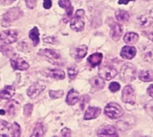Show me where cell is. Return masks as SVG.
<instances>
[{
	"label": "cell",
	"instance_id": "cell-37",
	"mask_svg": "<svg viewBox=\"0 0 153 137\" xmlns=\"http://www.w3.org/2000/svg\"><path fill=\"white\" fill-rule=\"evenodd\" d=\"M25 2H26V5L30 9H33L37 4V0H25Z\"/></svg>",
	"mask_w": 153,
	"mask_h": 137
},
{
	"label": "cell",
	"instance_id": "cell-31",
	"mask_svg": "<svg viewBox=\"0 0 153 137\" xmlns=\"http://www.w3.org/2000/svg\"><path fill=\"white\" fill-rule=\"evenodd\" d=\"M78 75V69L75 66H70L68 68V76L71 80L74 79Z\"/></svg>",
	"mask_w": 153,
	"mask_h": 137
},
{
	"label": "cell",
	"instance_id": "cell-17",
	"mask_svg": "<svg viewBox=\"0 0 153 137\" xmlns=\"http://www.w3.org/2000/svg\"><path fill=\"white\" fill-rule=\"evenodd\" d=\"M15 92V88L13 86H4V89L0 91V99L3 100H7L10 99Z\"/></svg>",
	"mask_w": 153,
	"mask_h": 137
},
{
	"label": "cell",
	"instance_id": "cell-33",
	"mask_svg": "<svg viewBox=\"0 0 153 137\" xmlns=\"http://www.w3.org/2000/svg\"><path fill=\"white\" fill-rule=\"evenodd\" d=\"M32 109H33V106L31 104H26L24 107H23V113L26 117H30L31 115V112H32Z\"/></svg>",
	"mask_w": 153,
	"mask_h": 137
},
{
	"label": "cell",
	"instance_id": "cell-35",
	"mask_svg": "<svg viewBox=\"0 0 153 137\" xmlns=\"http://www.w3.org/2000/svg\"><path fill=\"white\" fill-rule=\"evenodd\" d=\"M120 89V85L117 83V82H112L110 85H109V90L113 93H116L117 92L118 90Z\"/></svg>",
	"mask_w": 153,
	"mask_h": 137
},
{
	"label": "cell",
	"instance_id": "cell-1",
	"mask_svg": "<svg viewBox=\"0 0 153 137\" xmlns=\"http://www.w3.org/2000/svg\"><path fill=\"white\" fill-rule=\"evenodd\" d=\"M0 136L4 137L21 136V127L17 123L10 124L7 121L0 120Z\"/></svg>",
	"mask_w": 153,
	"mask_h": 137
},
{
	"label": "cell",
	"instance_id": "cell-21",
	"mask_svg": "<svg viewBox=\"0 0 153 137\" xmlns=\"http://www.w3.org/2000/svg\"><path fill=\"white\" fill-rule=\"evenodd\" d=\"M78 100H79V93L74 89L70 90L66 96V103L69 105H74L78 102Z\"/></svg>",
	"mask_w": 153,
	"mask_h": 137
},
{
	"label": "cell",
	"instance_id": "cell-41",
	"mask_svg": "<svg viewBox=\"0 0 153 137\" xmlns=\"http://www.w3.org/2000/svg\"><path fill=\"white\" fill-rule=\"evenodd\" d=\"M15 0H0V3L1 4H5V5H7V4H11L13 2H14Z\"/></svg>",
	"mask_w": 153,
	"mask_h": 137
},
{
	"label": "cell",
	"instance_id": "cell-15",
	"mask_svg": "<svg viewBox=\"0 0 153 137\" xmlns=\"http://www.w3.org/2000/svg\"><path fill=\"white\" fill-rule=\"evenodd\" d=\"M100 112H101V110L98 107H89L85 111L84 119L90 120V119H96L100 116Z\"/></svg>",
	"mask_w": 153,
	"mask_h": 137
},
{
	"label": "cell",
	"instance_id": "cell-28",
	"mask_svg": "<svg viewBox=\"0 0 153 137\" xmlns=\"http://www.w3.org/2000/svg\"><path fill=\"white\" fill-rule=\"evenodd\" d=\"M45 126L42 123H38L33 130L31 136H43L45 135Z\"/></svg>",
	"mask_w": 153,
	"mask_h": 137
},
{
	"label": "cell",
	"instance_id": "cell-23",
	"mask_svg": "<svg viewBox=\"0 0 153 137\" xmlns=\"http://www.w3.org/2000/svg\"><path fill=\"white\" fill-rule=\"evenodd\" d=\"M116 19L117 20L118 22L121 23H126L129 21L130 19V14L124 10H118L116 12Z\"/></svg>",
	"mask_w": 153,
	"mask_h": 137
},
{
	"label": "cell",
	"instance_id": "cell-3",
	"mask_svg": "<svg viewBox=\"0 0 153 137\" xmlns=\"http://www.w3.org/2000/svg\"><path fill=\"white\" fill-rule=\"evenodd\" d=\"M104 112H105L106 116H108L111 119H119L124 114V111H123L122 107L119 104L116 103H108L106 106Z\"/></svg>",
	"mask_w": 153,
	"mask_h": 137
},
{
	"label": "cell",
	"instance_id": "cell-22",
	"mask_svg": "<svg viewBox=\"0 0 153 137\" xmlns=\"http://www.w3.org/2000/svg\"><path fill=\"white\" fill-rule=\"evenodd\" d=\"M58 4H59V6H61L62 8H64L65 10L67 17H71L72 16L74 8H73V5H72L70 0H59Z\"/></svg>",
	"mask_w": 153,
	"mask_h": 137
},
{
	"label": "cell",
	"instance_id": "cell-18",
	"mask_svg": "<svg viewBox=\"0 0 153 137\" xmlns=\"http://www.w3.org/2000/svg\"><path fill=\"white\" fill-rule=\"evenodd\" d=\"M102 58H103L102 53H93V54H91V55L89 56V58H88V62H89V64H90L91 67H96V66H99V65L101 63Z\"/></svg>",
	"mask_w": 153,
	"mask_h": 137
},
{
	"label": "cell",
	"instance_id": "cell-13",
	"mask_svg": "<svg viewBox=\"0 0 153 137\" xmlns=\"http://www.w3.org/2000/svg\"><path fill=\"white\" fill-rule=\"evenodd\" d=\"M110 27H111V37H112V38L114 40H118L120 38V37L122 36V33H123L122 26L119 23H117L111 20Z\"/></svg>",
	"mask_w": 153,
	"mask_h": 137
},
{
	"label": "cell",
	"instance_id": "cell-44",
	"mask_svg": "<svg viewBox=\"0 0 153 137\" xmlns=\"http://www.w3.org/2000/svg\"><path fill=\"white\" fill-rule=\"evenodd\" d=\"M148 37H149V39H150V40L153 41V31L150 32V33L148 34Z\"/></svg>",
	"mask_w": 153,
	"mask_h": 137
},
{
	"label": "cell",
	"instance_id": "cell-7",
	"mask_svg": "<svg viewBox=\"0 0 153 137\" xmlns=\"http://www.w3.org/2000/svg\"><path fill=\"white\" fill-rule=\"evenodd\" d=\"M39 53L40 55L46 57L48 59V61L50 62L52 64H56V65H60L61 64V57L54 50H51V49H44V50L39 51Z\"/></svg>",
	"mask_w": 153,
	"mask_h": 137
},
{
	"label": "cell",
	"instance_id": "cell-45",
	"mask_svg": "<svg viewBox=\"0 0 153 137\" xmlns=\"http://www.w3.org/2000/svg\"><path fill=\"white\" fill-rule=\"evenodd\" d=\"M0 114H1V115H4V114H5V111H3V110H0Z\"/></svg>",
	"mask_w": 153,
	"mask_h": 137
},
{
	"label": "cell",
	"instance_id": "cell-2",
	"mask_svg": "<svg viewBox=\"0 0 153 137\" xmlns=\"http://www.w3.org/2000/svg\"><path fill=\"white\" fill-rule=\"evenodd\" d=\"M120 78L124 82H132L136 76V69L131 63H126L120 70Z\"/></svg>",
	"mask_w": 153,
	"mask_h": 137
},
{
	"label": "cell",
	"instance_id": "cell-12",
	"mask_svg": "<svg viewBox=\"0 0 153 137\" xmlns=\"http://www.w3.org/2000/svg\"><path fill=\"white\" fill-rule=\"evenodd\" d=\"M45 87H46V86L41 82H37V83L33 84L27 90L28 96H30V98H35L36 96L40 95L45 90Z\"/></svg>",
	"mask_w": 153,
	"mask_h": 137
},
{
	"label": "cell",
	"instance_id": "cell-32",
	"mask_svg": "<svg viewBox=\"0 0 153 137\" xmlns=\"http://www.w3.org/2000/svg\"><path fill=\"white\" fill-rule=\"evenodd\" d=\"M64 95V91L62 90H58V91H49V96L52 99H57L62 97Z\"/></svg>",
	"mask_w": 153,
	"mask_h": 137
},
{
	"label": "cell",
	"instance_id": "cell-6",
	"mask_svg": "<svg viewBox=\"0 0 153 137\" xmlns=\"http://www.w3.org/2000/svg\"><path fill=\"white\" fill-rule=\"evenodd\" d=\"M99 75L105 80H110L117 75V70L112 65H104L100 68Z\"/></svg>",
	"mask_w": 153,
	"mask_h": 137
},
{
	"label": "cell",
	"instance_id": "cell-16",
	"mask_svg": "<svg viewBox=\"0 0 153 137\" xmlns=\"http://www.w3.org/2000/svg\"><path fill=\"white\" fill-rule=\"evenodd\" d=\"M98 136H117L118 134L116 130V128L113 126H106L100 129L98 132Z\"/></svg>",
	"mask_w": 153,
	"mask_h": 137
},
{
	"label": "cell",
	"instance_id": "cell-43",
	"mask_svg": "<svg viewBox=\"0 0 153 137\" xmlns=\"http://www.w3.org/2000/svg\"><path fill=\"white\" fill-rule=\"evenodd\" d=\"M130 1H135V0H119L118 4H127Z\"/></svg>",
	"mask_w": 153,
	"mask_h": 137
},
{
	"label": "cell",
	"instance_id": "cell-11",
	"mask_svg": "<svg viewBox=\"0 0 153 137\" xmlns=\"http://www.w3.org/2000/svg\"><path fill=\"white\" fill-rule=\"evenodd\" d=\"M11 65L13 69L19 70H25L29 69V64L19 55H14L11 59Z\"/></svg>",
	"mask_w": 153,
	"mask_h": 137
},
{
	"label": "cell",
	"instance_id": "cell-20",
	"mask_svg": "<svg viewBox=\"0 0 153 137\" xmlns=\"http://www.w3.org/2000/svg\"><path fill=\"white\" fill-rule=\"evenodd\" d=\"M87 50H88L87 45H80L79 47H76V48L74 49V51L73 52V56H74L75 59L80 60V59L83 58V57L86 55Z\"/></svg>",
	"mask_w": 153,
	"mask_h": 137
},
{
	"label": "cell",
	"instance_id": "cell-40",
	"mask_svg": "<svg viewBox=\"0 0 153 137\" xmlns=\"http://www.w3.org/2000/svg\"><path fill=\"white\" fill-rule=\"evenodd\" d=\"M43 41L46 42V43H51V44H53V43H55L56 40H55L54 37H46Z\"/></svg>",
	"mask_w": 153,
	"mask_h": 137
},
{
	"label": "cell",
	"instance_id": "cell-29",
	"mask_svg": "<svg viewBox=\"0 0 153 137\" xmlns=\"http://www.w3.org/2000/svg\"><path fill=\"white\" fill-rule=\"evenodd\" d=\"M143 57L145 62H152L153 59V50L150 47H146L143 50Z\"/></svg>",
	"mask_w": 153,
	"mask_h": 137
},
{
	"label": "cell",
	"instance_id": "cell-27",
	"mask_svg": "<svg viewBox=\"0 0 153 137\" xmlns=\"http://www.w3.org/2000/svg\"><path fill=\"white\" fill-rule=\"evenodd\" d=\"M29 37L31 39V41L33 42V45H37L39 44V30H38V29L36 27L33 28L30 31Z\"/></svg>",
	"mask_w": 153,
	"mask_h": 137
},
{
	"label": "cell",
	"instance_id": "cell-38",
	"mask_svg": "<svg viewBox=\"0 0 153 137\" xmlns=\"http://www.w3.org/2000/svg\"><path fill=\"white\" fill-rule=\"evenodd\" d=\"M43 6L45 9H49L52 6V0H44Z\"/></svg>",
	"mask_w": 153,
	"mask_h": 137
},
{
	"label": "cell",
	"instance_id": "cell-24",
	"mask_svg": "<svg viewBox=\"0 0 153 137\" xmlns=\"http://www.w3.org/2000/svg\"><path fill=\"white\" fill-rule=\"evenodd\" d=\"M90 83L91 84V86L98 89V90H100L104 87L105 86V82H104V79L101 78L100 77H94L92 78L91 80H90Z\"/></svg>",
	"mask_w": 153,
	"mask_h": 137
},
{
	"label": "cell",
	"instance_id": "cell-46",
	"mask_svg": "<svg viewBox=\"0 0 153 137\" xmlns=\"http://www.w3.org/2000/svg\"><path fill=\"white\" fill-rule=\"evenodd\" d=\"M147 1H149V0H147Z\"/></svg>",
	"mask_w": 153,
	"mask_h": 137
},
{
	"label": "cell",
	"instance_id": "cell-26",
	"mask_svg": "<svg viewBox=\"0 0 153 137\" xmlns=\"http://www.w3.org/2000/svg\"><path fill=\"white\" fill-rule=\"evenodd\" d=\"M139 78L143 82H150L153 80V72L152 70H142L139 73Z\"/></svg>",
	"mask_w": 153,
	"mask_h": 137
},
{
	"label": "cell",
	"instance_id": "cell-14",
	"mask_svg": "<svg viewBox=\"0 0 153 137\" xmlns=\"http://www.w3.org/2000/svg\"><path fill=\"white\" fill-rule=\"evenodd\" d=\"M121 56L124 58V59H126V60H131L133 59L135 54H136V49L135 47L134 46H131V45H126L122 48V51H121Z\"/></svg>",
	"mask_w": 153,
	"mask_h": 137
},
{
	"label": "cell",
	"instance_id": "cell-30",
	"mask_svg": "<svg viewBox=\"0 0 153 137\" xmlns=\"http://www.w3.org/2000/svg\"><path fill=\"white\" fill-rule=\"evenodd\" d=\"M16 106H17V103L15 101H10L8 103H6L7 113L10 116H13L15 113V111H16Z\"/></svg>",
	"mask_w": 153,
	"mask_h": 137
},
{
	"label": "cell",
	"instance_id": "cell-39",
	"mask_svg": "<svg viewBox=\"0 0 153 137\" xmlns=\"http://www.w3.org/2000/svg\"><path fill=\"white\" fill-rule=\"evenodd\" d=\"M62 136H71V130L68 128H64L61 132Z\"/></svg>",
	"mask_w": 153,
	"mask_h": 137
},
{
	"label": "cell",
	"instance_id": "cell-34",
	"mask_svg": "<svg viewBox=\"0 0 153 137\" xmlns=\"http://www.w3.org/2000/svg\"><path fill=\"white\" fill-rule=\"evenodd\" d=\"M0 49H1L2 53H3L5 56H10V54L13 53L12 48H11L10 46H8V45H3V46H1Z\"/></svg>",
	"mask_w": 153,
	"mask_h": 137
},
{
	"label": "cell",
	"instance_id": "cell-25",
	"mask_svg": "<svg viewBox=\"0 0 153 137\" xmlns=\"http://www.w3.org/2000/svg\"><path fill=\"white\" fill-rule=\"evenodd\" d=\"M138 39H139V36L134 32H129V33L126 34V36L124 37V41L128 45L135 44L138 41Z\"/></svg>",
	"mask_w": 153,
	"mask_h": 137
},
{
	"label": "cell",
	"instance_id": "cell-36",
	"mask_svg": "<svg viewBox=\"0 0 153 137\" xmlns=\"http://www.w3.org/2000/svg\"><path fill=\"white\" fill-rule=\"evenodd\" d=\"M89 101H90V97L88 96V95H84V96H82V99H81V109L82 110H83L84 109V107H85V104L86 103H89Z\"/></svg>",
	"mask_w": 153,
	"mask_h": 137
},
{
	"label": "cell",
	"instance_id": "cell-42",
	"mask_svg": "<svg viewBox=\"0 0 153 137\" xmlns=\"http://www.w3.org/2000/svg\"><path fill=\"white\" fill-rule=\"evenodd\" d=\"M147 92H148V94L150 95V96H152V97L153 98V85L150 86L148 87V89H147Z\"/></svg>",
	"mask_w": 153,
	"mask_h": 137
},
{
	"label": "cell",
	"instance_id": "cell-5",
	"mask_svg": "<svg viewBox=\"0 0 153 137\" xmlns=\"http://www.w3.org/2000/svg\"><path fill=\"white\" fill-rule=\"evenodd\" d=\"M22 15V12L19 8H12L4 14L3 20H2V25L4 27L9 26L11 22L19 19Z\"/></svg>",
	"mask_w": 153,
	"mask_h": 137
},
{
	"label": "cell",
	"instance_id": "cell-8",
	"mask_svg": "<svg viewBox=\"0 0 153 137\" xmlns=\"http://www.w3.org/2000/svg\"><path fill=\"white\" fill-rule=\"evenodd\" d=\"M138 24L143 28L151 26L153 22V12L151 11H145L142 12L137 18Z\"/></svg>",
	"mask_w": 153,
	"mask_h": 137
},
{
	"label": "cell",
	"instance_id": "cell-19",
	"mask_svg": "<svg viewBox=\"0 0 153 137\" xmlns=\"http://www.w3.org/2000/svg\"><path fill=\"white\" fill-rule=\"evenodd\" d=\"M45 75L58 80L65 78V72L61 70H48L45 71Z\"/></svg>",
	"mask_w": 153,
	"mask_h": 137
},
{
	"label": "cell",
	"instance_id": "cell-4",
	"mask_svg": "<svg viewBox=\"0 0 153 137\" xmlns=\"http://www.w3.org/2000/svg\"><path fill=\"white\" fill-rule=\"evenodd\" d=\"M84 15L85 12L82 9H79L76 12L75 15L73 17L71 21V29L75 30V31H82L84 28Z\"/></svg>",
	"mask_w": 153,
	"mask_h": 137
},
{
	"label": "cell",
	"instance_id": "cell-10",
	"mask_svg": "<svg viewBox=\"0 0 153 137\" xmlns=\"http://www.w3.org/2000/svg\"><path fill=\"white\" fill-rule=\"evenodd\" d=\"M18 34L15 30H4L0 33V42L9 45L17 40Z\"/></svg>",
	"mask_w": 153,
	"mask_h": 137
},
{
	"label": "cell",
	"instance_id": "cell-9",
	"mask_svg": "<svg viewBox=\"0 0 153 137\" xmlns=\"http://www.w3.org/2000/svg\"><path fill=\"white\" fill-rule=\"evenodd\" d=\"M122 100L126 103L134 104L135 103V93L131 86H126L122 92Z\"/></svg>",
	"mask_w": 153,
	"mask_h": 137
}]
</instances>
